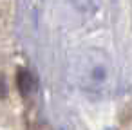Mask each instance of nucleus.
I'll use <instances>...</instances> for the list:
<instances>
[{
	"instance_id": "obj_1",
	"label": "nucleus",
	"mask_w": 132,
	"mask_h": 130,
	"mask_svg": "<svg viewBox=\"0 0 132 130\" xmlns=\"http://www.w3.org/2000/svg\"><path fill=\"white\" fill-rule=\"evenodd\" d=\"M16 83H18V90H20L24 96H27V94L35 89V80H33L31 72L26 71V69H20V71H18V74H16Z\"/></svg>"
}]
</instances>
